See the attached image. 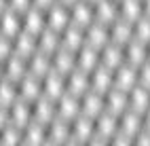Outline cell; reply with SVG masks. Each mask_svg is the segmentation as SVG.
Wrapping results in <instances>:
<instances>
[{"label": "cell", "instance_id": "6da1fadb", "mask_svg": "<svg viewBox=\"0 0 150 146\" xmlns=\"http://www.w3.org/2000/svg\"><path fill=\"white\" fill-rule=\"evenodd\" d=\"M93 133H95V119L81 112L76 119H72V142L70 144H89Z\"/></svg>", "mask_w": 150, "mask_h": 146}, {"label": "cell", "instance_id": "7a4b0ae2", "mask_svg": "<svg viewBox=\"0 0 150 146\" xmlns=\"http://www.w3.org/2000/svg\"><path fill=\"white\" fill-rule=\"evenodd\" d=\"M72 23V13H70V6L64 4V2H57L53 6L47 9V26L53 28L57 32H64L66 28Z\"/></svg>", "mask_w": 150, "mask_h": 146}, {"label": "cell", "instance_id": "3957f363", "mask_svg": "<svg viewBox=\"0 0 150 146\" xmlns=\"http://www.w3.org/2000/svg\"><path fill=\"white\" fill-rule=\"evenodd\" d=\"M104 110H106V93L89 89L85 95H81V112L83 114L91 116V119H97Z\"/></svg>", "mask_w": 150, "mask_h": 146}, {"label": "cell", "instance_id": "277c9868", "mask_svg": "<svg viewBox=\"0 0 150 146\" xmlns=\"http://www.w3.org/2000/svg\"><path fill=\"white\" fill-rule=\"evenodd\" d=\"M72 142V121L55 116L49 123V144H70Z\"/></svg>", "mask_w": 150, "mask_h": 146}, {"label": "cell", "instance_id": "5b68a950", "mask_svg": "<svg viewBox=\"0 0 150 146\" xmlns=\"http://www.w3.org/2000/svg\"><path fill=\"white\" fill-rule=\"evenodd\" d=\"M66 87L70 93L74 95H85L89 89H91V72L83 70V68H74L72 72L66 76Z\"/></svg>", "mask_w": 150, "mask_h": 146}, {"label": "cell", "instance_id": "8992f818", "mask_svg": "<svg viewBox=\"0 0 150 146\" xmlns=\"http://www.w3.org/2000/svg\"><path fill=\"white\" fill-rule=\"evenodd\" d=\"M85 43L91 47H97V49L106 47L110 43V26L95 19L93 23H89L85 28Z\"/></svg>", "mask_w": 150, "mask_h": 146}, {"label": "cell", "instance_id": "52a82bcc", "mask_svg": "<svg viewBox=\"0 0 150 146\" xmlns=\"http://www.w3.org/2000/svg\"><path fill=\"white\" fill-rule=\"evenodd\" d=\"M23 30V13L15 11V9H6L0 13V32L15 38L19 32Z\"/></svg>", "mask_w": 150, "mask_h": 146}, {"label": "cell", "instance_id": "ba28073f", "mask_svg": "<svg viewBox=\"0 0 150 146\" xmlns=\"http://www.w3.org/2000/svg\"><path fill=\"white\" fill-rule=\"evenodd\" d=\"M99 60H102V66L110 68V70H116L121 64H125V45L110 40L106 47L99 49Z\"/></svg>", "mask_w": 150, "mask_h": 146}, {"label": "cell", "instance_id": "9c48e42d", "mask_svg": "<svg viewBox=\"0 0 150 146\" xmlns=\"http://www.w3.org/2000/svg\"><path fill=\"white\" fill-rule=\"evenodd\" d=\"M23 144H30V146L49 144V123H40L32 119L23 127Z\"/></svg>", "mask_w": 150, "mask_h": 146}, {"label": "cell", "instance_id": "30bf717a", "mask_svg": "<svg viewBox=\"0 0 150 146\" xmlns=\"http://www.w3.org/2000/svg\"><path fill=\"white\" fill-rule=\"evenodd\" d=\"M32 106H34V119L40 123H51L57 116V100H53V97H49L45 93L40 97H36Z\"/></svg>", "mask_w": 150, "mask_h": 146}, {"label": "cell", "instance_id": "8fae6325", "mask_svg": "<svg viewBox=\"0 0 150 146\" xmlns=\"http://www.w3.org/2000/svg\"><path fill=\"white\" fill-rule=\"evenodd\" d=\"M70 13H72V23L81 28H87L89 23L95 21V4L89 0H76L70 6Z\"/></svg>", "mask_w": 150, "mask_h": 146}, {"label": "cell", "instance_id": "7c38bea8", "mask_svg": "<svg viewBox=\"0 0 150 146\" xmlns=\"http://www.w3.org/2000/svg\"><path fill=\"white\" fill-rule=\"evenodd\" d=\"M34 119V106L32 100H25V97H17L11 104V123L19 125V127H25V125Z\"/></svg>", "mask_w": 150, "mask_h": 146}, {"label": "cell", "instance_id": "4fadbf2b", "mask_svg": "<svg viewBox=\"0 0 150 146\" xmlns=\"http://www.w3.org/2000/svg\"><path fill=\"white\" fill-rule=\"evenodd\" d=\"M78 114H81V97H78V95L66 91L64 95L57 97V116L72 121V119H76Z\"/></svg>", "mask_w": 150, "mask_h": 146}, {"label": "cell", "instance_id": "5bb4252c", "mask_svg": "<svg viewBox=\"0 0 150 146\" xmlns=\"http://www.w3.org/2000/svg\"><path fill=\"white\" fill-rule=\"evenodd\" d=\"M76 66H78V62H76V51H72V49H68V47L62 45V47L53 53V70H57V72H62V74L68 76Z\"/></svg>", "mask_w": 150, "mask_h": 146}, {"label": "cell", "instance_id": "9a60e30c", "mask_svg": "<svg viewBox=\"0 0 150 146\" xmlns=\"http://www.w3.org/2000/svg\"><path fill=\"white\" fill-rule=\"evenodd\" d=\"M68 91L66 87V74L57 72V70H51L45 79H42V93L53 97V100H57L59 95H64Z\"/></svg>", "mask_w": 150, "mask_h": 146}, {"label": "cell", "instance_id": "2e32d148", "mask_svg": "<svg viewBox=\"0 0 150 146\" xmlns=\"http://www.w3.org/2000/svg\"><path fill=\"white\" fill-rule=\"evenodd\" d=\"M47 28V11L38 6H30L28 11H23V30L32 34H40Z\"/></svg>", "mask_w": 150, "mask_h": 146}, {"label": "cell", "instance_id": "e0dca14e", "mask_svg": "<svg viewBox=\"0 0 150 146\" xmlns=\"http://www.w3.org/2000/svg\"><path fill=\"white\" fill-rule=\"evenodd\" d=\"M135 85H137V68L127 62L121 64L114 70V87H118L123 91H131Z\"/></svg>", "mask_w": 150, "mask_h": 146}, {"label": "cell", "instance_id": "ac0fdd59", "mask_svg": "<svg viewBox=\"0 0 150 146\" xmlns=\"http://www.w3.org/2000/svg\"><path fill=\"white\" fill-rule=\"evenodd\" d=\"M40 95H42V76L28 72L23 79H19V97H25V100L34 102Z\"/></svg>", "mask_w": 150, "mask_h": 146}, {"label": "cell", "instance_id": "d6986e66", "mask_svg": "<svg viewBox=\"0 0 150 146\" xmlns=\"http://www.w3.org/2000/svg\"><path fill=\"white\" fill-rule=\"evenodd\" d=\"M129 108V91H123L118 87H112L110 91H106V110L121 116Z\"/></svg>", "mask_w": 150, "mask_h": 146}, {"label": "cell", "instance_id": "ffe728a7", "mask_svg": "<svg viewBox=\"0 0 150 146\" xmlns=\"http://www.w3.org/2000/svg\"><path fill=\"white\" fill-rule=\"evenodd\" d=\"M133 38V21L125 17H118L110 23V40L118 45H127Z\"/></svg>", "mask_w": 150, "mask_h": 146}, {"label": "cell", "instance_id": "44dd1931", "mask_svg": "<svg viewBox=\"0 0 150 146\" xmlns=\"http://www.w3.org/2000/svg\"><path fill=\"white\" fill-rule=\"evenodd\" d=\"M112 87H114V70H110V68L99 64L91 72V89L99 91V93H106Z\"/></svg>", "mask_w": 150, "mask_h": 146}, {"label": "cell", "instance_id": "7402d4cb", "mask_svg": "<svg viewBox=\"0 0 150 146\" xmlns=\"http://www.w3.org/2000/svg\"><path fill=\"white\" fill-rule=\"evenodd\" d=\"M51 70H53V55L42 51V49H36V51L30 55V72L45 79Z\"/></svg>", "mask_w": 150, "mask_h": 146}, {"label": "cell", "instance_id": "603a6c76", "mask_svg": "<svg viewBox=\"0 0 150 146\" xmlns=\"http://www.w3.org/2000/svg\"><path fill=\"white\" fill-rule=\"evenodd\" d=\"M76 62H78L76 68H83V70H87V72H93L95 68L102 64V60H99V49L85 43L76 51Z\"/></svg>", "mask_w": 150, "mask_h": 146}, {"label": "cell", "instance_id": "cb8c5ba5", "mask_svg": "<svg viewBox=\"0 0 150 146\" xmlns=\"http://www.w3.org/2000/svg\"><path fill=\"white\" fill-rule=\"evenodd\" d=\"M4 72L8 79H23V76L30 72V57H23L19 53H13L8 60H4Z\"/></svg>", "mask_w": 150, "mask_h": 146}, {"label": "cell", "instance_id": "d4e9b609", "mask_svg": "<svg viewBox=\"0 0 150 146\" xmlns=\"http://www.w3.org/2000/svg\"><path fill=\"white\" fill-rule=\"evenodd\" d=\"M146 60H148V45L137 40V38H131V40L125 45V62L137 68Z\"/></svg>", "mask_w": 150, "mask_h": 146}, {"label": "cell", "instance_id": "484cf974", "mask_svg": "<svg viewBox=\"0 0 150 146\" xmlns=\"http://www.w3.org/2000/svg\"><path fill=\"white\" fill-rule=\"evenodd\" d=\"M129 108L144 114L148 108H150V89L144 85H135L131 91H129Z\"/></svg>", "mask_w": 150, "mask_h": 146}, {"label": "cell", "instance_id": "4316f807", "mask_svg": "<svg viewBox=\"0 0 150 146\" xmlns=\"http://www.w3.org/2000/svg\"><path fill=\"white\" fill-rule=\"evenodd\" d=\"M118 17H121L118 0H97V2H95V19H97V21L110 26Z\"/></svg>", "mask_w": 150, "mask_h": 146}, {"label": "cell", "instance_id": "83f0119b", "mask_svg": "<svg viewBox=\"0 0 150 146\" xmlns=\"http://www.w3.org/2000/svg\"><path fill=\"white\" fill-rule=\"evenodd\" d=\"M13 43H15V51L13 53H19V55H23V57H30L38 49V36L32 34V32H28V30H21V32L13 38Z\"/></svg>", "mask_w": 150, "mask_h": 146}, {"label": "cell", "instance_id": "f1b7e54d", "mask_svg": "<svg viewBox=\"0 0 150 146\" xmlns=\"http://www.w3.org/2000/svg\"><path fill=\"white\" fill-rule=\"evenodd\" d=\"M62 45L72 49V51H78L85 45V28L76 26V23H70L62 32Z\"/></svg>", "mask_w": 150, "mask_h": 146}, {"label": "cell", "instance_id": "f546056e", "mask_svg": "<svg viewBox=\"0 0 150 146\" xmlns=\"http://www.w3.org/2000/svg\"><path fill=\"white\" fill-rule=\"evenodd\" d=\"M59 47H62V32H57V30L47 26L45 30L38 34V49H42V51L53 55Z\"/></svg>", "mask_w": 150, "mask_h": 146}, {"label": "cell", "instance_id": "4dcf8cb0", "mask_svg": "<svg viewBox=\"0 0 150 146\" xmlns=\"http://www.w3.org/2000/svg\"><path fill=\"white\" fill-rule=\"evenodd\" d=\"M0 144L2 146H23V127L8 123L0 129Z\"/></svg>", "mask_w": 150, "mask_h": 146}, {"label": "cell", "instance_id": "1f68e13d", "mask_svg": "<svg viewBox=\"0 0 150 146\" xmlns=\"http://www.w3.org/2000/svg\"><path fill=\"white\" fill-rule=\"evenodd\" d=\"M17 97H19V81L4 76V79L0 81V104L11 106Z\"/></svg>", "mask_w": 150, "mask_h": 146}, {"label": "cell", "instance_id": "d6a6232c", "mask_svg": "<svg viewBox=\"0 0 150 146\" xmlns=\"http://www.w3.org/2000/svg\"><path fill=\"white\" fill-rule=\"evenodd\" d=\"M118 11H121V17L135 21L137 17L144 15V4L142 0H118Z\"/></svg>", "mask_w": 150, "mask_h": 146}, {"label": "cell", "instance_id": "836d02e7", "mask_svg": "<svg viewBox=\"0 0 150 146\" xmlns=\"http://www.w3.org/2000/svg\"><path fill=\"white\" fill-rule=\"evenodd\" d=\"M133 38H137L146 45L150 43V17L148 15H142L133 21Z\"/></svg>", "mask_w": 150, "mask_h": 146}, {"label": "cell", "instance_id": "e575fe53", "mask_svg": "<svg viewBox=\"0 0 150 146\" xmlns=\"http://www.w3.org/2000/svg\"><path fill=\"white\" fill-rule=\"evenodd\" d=\"M13 51H15V43H13V38L0 32V60H2V62L8 60V57L13 55Z\"/></svg>", "mask_w": 150, "mask_h": 146}, {"label": "cell", "instance_id": "d590c367", "mask_svg": "<svg viewBox=\"0 0 150 146\" xmlns=\"http://www.w3.org/2000/svg\"><path fill=\"white\" fill-rule=\"evenodd\" d=\"M137 83L150 89V60H146L142 66H137Z\"/></svg>", "mask_w": 150, "mask_h": 146}, {"label": "cell", "instance_id": "8d00e7d4", "mask_svg": "<svg viewBox=\"0 0 150 146\" xmlns=\"http://www.w3.org/2000/svg\"><path fill=\"white\" fill-rule=\"evenodd\" d=\"M30 6H34V0H8V9H15V11H28Z\"/></svg>", "mask_w": 150, "mask_h": 146}, {"label": "cell", "instance_id": "74e56055", "mask_svg": "<svg viewBox=\"0 0 150 146\" xmlns=\"http://www.w3.org/2000/svg\"><path fill=\"white\" fill-rule=\"evenodd\" d=\"M8 123H11V106L0 104V129L6 127Z\"/></svg>", "mask_w": 150, "mask_h": 146}, {"label": "cell", "instance_id": "f35d334b", "mask_svg": "<svg viewBox=\"0 0 150 146\" xmlns=\"http://www.w3.org/2000/svg\"><path fill=\"white\" fill-rule=\"evenodd\" d=\"M55 2H57V0H34V6L45 9V11H47V9H49V6H53Z\"/></svg>", "mask_w": 150, "mask_h": 146}, {"label": "cell", "instance_id": "ab89813d", "mask_svg": "<svg viewBox=\"0 0 150 146\" xmlns=\"http://www.w3.org/2000/svg\"><path fill=\"white\" fill-rule=\"evenodd\" d=\"M142 121H144V127H146V129H150V108L142 114Z\"/></svg>", "mask_w": 150, "mask_h": 146}, {"label": "cell", "instance_id": "60d3db41", "mask_svg": "<svg viewBox=\"0 0 150 146\" xmlns=\"http://www.w3.org/2000/svg\"><path fill=\"white\" fill-rule=\"evenodd\" d=\"M142 4H144V15L150 17V0H142Z\"/></svg>", "mask_w": 150, "mask_h": 146}, {"label": "cell", "instance_id": "b9f144b4", "mask_svg": "<svg viewBox=\"0 0 150 146\" xmlns=\"http://www.w3.org/2000/svg\"><path fill=\"white\" fill-rule=\"evenodd\" d=\"M4 76H6V72H4V62H2V60H0V81H2V79H4Z\"/></svg>", "mask_w": 150, "mask_h": 146}, {"label": "cell", "instance_id": "7bdbcfd3", "mask_svg": "<svg viewBox=\"0 0 150 146\" xmlns=\"http://www.w3.org/2000/svg\"><path fill=\"white\" fill-rule=\"evenodd\" d=\"M6 9H8V0H0V13L6 11Z\"/></svg>", "mask_w": 150, "mask_h": 146}, {"label": "cell", "instance_id": "ee69618b", "mask_svg": "<svg viewBox=\"0 0 150 146\" xmlns=\"http://www.w3.org/2000/svg\"><path fill=\"white\" fill-rule=\"evenodd\" d=\"M59 2H64V4H68V6H72V4L76 2V0H59Z\"/></svg>", "mask_w": 150, "mask_h": 146}, {"label": "cell", "instance_id": "f6af8a7d", "mask_svg": "<svg viewBox=\"0 0 150 146\" xmlns=\"http://www.w3.org/2000/svg\"><path fill=\"white\" fill-rule=\"evenodd\" d=\"M148 60H150V43H148Z\"/></svg>", "mask_w": 150, "mask_h": 146}, {"label": "cell", "instance_id": "bcb514c9", "mask_svg": "<svg viewBox=\"0 0 150 146\" xmlns=\"http://www.w3.org/2000/svg\"><path fill=\"white\" fill-rule=\"evenodd\" d=\"M89 2H93V4H95V2H97V0H89Z\"/></svg>", "mask_w": 150, "mask_h": 146}]
</instances>
